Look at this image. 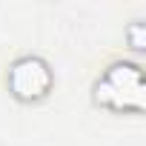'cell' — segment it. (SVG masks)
Segmentation results:
<instances>
[{
    "label": "cell",
    "instance_id": "1",
    "mask_svg": "<svg viewBox=\"0 0 146 146\" xmlns=\"http://www.w3.org/2000/svg\"><path fill=\"white\" fill-rule=\"evenodd\" d=\"M143 72L137 63L117 60L95 83V103L112 112H143Z\"/></svg>",
    "mask_w": 146,
    "mask_h": 146
},
{
    "label": "cell",
    "instance_id": "2",
    "mask_svg": "<svg viewBox=\"0 0 146 146\" xmlns=\"http://www.w3.org/2000/svg\"><path fill=\"white\" fill-rule=\"evenodd\" d=\"M9 92L23 103L43 100L52 92V69H49V63L35 57V54L17 57L9 66Z\"/></svg>",
    "mask_w": 146,
    "mask_h": 146
},
{
    "label": "cell",
    "instance_id": "3",
    "mask_svg": "<svg viewBox=\"0 0 146 146\" xmlns=\"http://www.w3.org/2000/svg\"><path fill=\"white\" fill-rule=\"evenodd\" d=\"M140 29H143V23L140 20H132V26H129V43H132V49H143V37H140Z\"/></svg>",
    "mask_w": 146,
    "mask_h": 146
}]
</instances>
